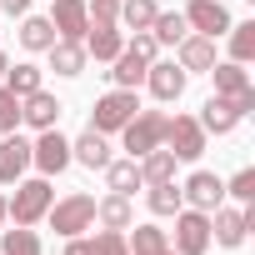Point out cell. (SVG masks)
<instances>
[{
  "instance_id": "cell-1",
  "label": "cell",
  "mask_w": 255,
  "mask_h": 255,
  "mask_svg": "<svg viewBox=\"0 0 255 255\" xmlns=\"http://www.w3.org/2000/svg\"><path fill=\"white\" fill-rule=\"evenodd\" d=\"M165 125H170V115L165 110H135L130 120H125V150H130V160H140L145 150H155V145H165Z\"/></svg>"
},
{
  "instance_id": "cell-2",
  "label": "cell",
  "mask_w": 255,
  "mask_h": 255,
  "mask_svg": "<svg viewBox=\"0 0 255 255\" xmlns=\"http://www.w3.org/2000/svg\"><path fill=\"white\" fill-rule=\"evenodd\" d=\"M205 75H215V95L220 100H235L245 115H255V85H250V75H245L240 60H215Z\"/></svg>"
},
{
  "instance_id": "cell-3",
  "label": "cell",
  "mask_w": 255,
  "mask_h": 255,
  "mask_svg": "<svg viewBox=\"0 0 255 255\" xmlns=\"http://www.w3.org/2000/svg\"><path fill=\"white\" fill-rule=\"evenodd\" d=\"M50 195H55V190H50V175H40V180H20L15 195L5 200V210H10L15 225H35V220L50 210Z\"/></svg>"
},
{
  "instance_id": "cell-4",
  "label": "cell",
  "mask_w": 255,
  "mask_h": 255,
  "mask_svg": "<svg viewBox=\"0 0 255 255\" xmlns=\"http://www.w3.org/2000/svg\"><path fill=\"white\" fill-rule=\"evenodd\" d=\"M135 110H140L135 90H110V95H100V100H95L90 130H100V135H115V130H125V120H130Z\"/></svg>"
},
{
  "instance_id": "cell-5",
  "label": "cell",
  "mask_w": 255,
  "mask_h": 255,
  "mask_svg": "<svg viewBox=\"0 0 255 255\" xmlns=\"http://www.w3.org/2000/svg\"><path fill=\"white\" fill-rule=\"evenodd\" d=\"M170 250H175V255H205V250H210V215L180 205V210H175V245H170Z\"/></svg>"
},
{
  "instance_id": "cell-6",
  "label": "cell",
  "mask_w": 255,
  "mask_h": 255,
  "mask_svg": "<svg viewBox=\"0 0 255 255\" xmlns=\"http://www.w3.org/2000/svg\"><path fill=\"white\" fill-rule=\"evenodd\" d=\"M45 215H50V230L70 240V235H80V230H90V225H95V200L75 190V195H65V200H60L55 210H45Z\"/></svg>"
},
{
  "instance_id": "cell-7",
  "label": "cell",
  "mask_w": 255,
  "mask_h": 255,
  "mask_svg": "<svg viewBox=\"0 0 255 255\" xmlns=\"http://www.w3.org/2000/svg\"><path fill=\"white\" fill-rule=\"evenodd\" d=\"M165 150H170L175 160H200V155H205V130H200L195 115H170V125H165Z\"/></svg>"
},
{
  "instance_id": "cell-8",
  "label": "cell",
  "mask_w": 255,
  "mask_h": 255,
  "mask_svg": "<svg viewBox=\"0 0 255 255\" xmlns=\"http://www.w3.org/2000/svg\"><path fill=\"white\" fill-rule=\"evenodd\" d=\"M250 225H255V215H250V210H225V205H215V210H210V240H215V245H225V250L245 245Z\"/></svg>"
},
{
  "instance_id": "cell-9",
  "label": "cell",
  "mask_w": 255,
  "mask_h": 255,
  "mask_svg": "<svg viewBox=\"0 0 255 255\" xmlns=\"http://www.w3.org/2000/svg\"><path fill=\"white\" fill-rule=\"evenodd\" d=\"M180 15H185V25H190L195 35H210V40H215V35H225V30L235 25V20H230V10L220 5V0H190Z\"/></svg>"
},
{
  "instance_id": "cell-10",
  "label": "cell",
  "mask_w": 255,
  "mask_h": 255,
  "mask_svg": "<svg viewBox=\"0 0 255 255\" xmlns=\"http://www.w3.org/2000/svg\"><path fill=\"white\" fill-rule=\"evenodd\" d=\"M30 165H40V175H60L65 165H70V140L55 130H40V140L30 145Z\"/></svg>"
},
{
  "instance_id": "cell-11",
  "label": "cell",
  "mask_w": 255,
  "mask_h": 255,
  "mask_svg": "<svg viewBox=\"0 0 255 255\" xmlns=\"http://www.w3.org/2000/svg\"><path fill=\"white\" fill-rule=\"evenodd\" d=\"M185 80H190V75H185L175 60H150V65H145V85H150V95L165 100V105L185 95Z\"/></svg>"
},
{
  "instance_id": "cell-12",
  "label": "cell",
  "mask_w": 255,
  "mask_h": 255,
  "mask_svg": "<svg viewBox=\"0 0 255 255\" xmlns=\"http://www.w3.org/2000/svg\"><path fill=\"white\" fill-rule=\"evenodd\" d=\"M180 200H185L190 210H205V215H210V210L225 200V180H220V175H210V170H195V175L180 185Z\"/></svg>"
},
{
  "instance_id": "cell-13",
  "label": "cell",
  "mask_w": 255,
  "mask_h": 255,
  "mask_svg": "<svg viewBox=\"0 0 255 255\" xmlns=\"http://www.w3.org/2000/svg\"><path fill=\"white\" fill-rule=\"evenodd\" d=\"M50 25H55L60 40H85V30H90V5H85V0H55V5H50Z\"/></svg>"
},
{
  "instance_id": "cell-14",
  "label": "cell",
  "mask_w": 255,
  "mask_h": 255,
  "mask_svg": "<svg viewBox=\"0 0 255 255\" xmlns=\"http://www.w3.org/2000/svg\"><path fill=\"white\" fill-rule=\"evenodd\" d=\"M195 120H200V130H205V135H230L235 125L245 120V110H240L235 100H220V95H210V100L200 105V115H195Z\"/></svg>"
},
{
  "instance_id": "cell-15",
  "label": "cell",
  "mask_w": 255,
  "mask_h": 255,
  "mask_svg": "<svg viewBox=\"0 0 255 255\" xmlns=\"http://www.w3.org/2000/svg\"><path fill=\"white\" fill-rule=\"evenodd\" d=\"M30 170V140L25 135H0V185H15Z\"/></svg>"
},
{
  "instance_id": "cell-16",
  "label": "cell",
  "mask_w": 255,
  "mask_h": 255,
  "mask_svg": "<svg viewBox=\"0 0 255 255\" xmlns=\"http://www.w3.org/2000/svg\"><path fill=\"white\" fill-rule=\"evenodd\" d=\"M60 110H65V105H60L45 85H40L35 95H25V100H20V120H25V125H35V130H50V125L60 120Z\"/></svg>"
},
{
  "instance_id": "cell-17",
  "label": "cell",
  "mask_w": 255,
  "mask_h": 255,
  "mask_svg": "<svg viewBox=\"0 0 255 255\" xmlns=\"http://www.w3.org/2000/svg\"><path fill=\"white\" fill-rule=\"evenodd\" d=\"M175 50H180V60H175V65H180L185 75H200V70H210V65H215V40H210V35H185Z\"/></svg>"
},
{
  "instance_id": "cell-18",
  "label": "cell",
  "mask_w": 255,
  "mask_h": 255,
  "mask_svg": "<svg viewBox=\"0 0 255 255\" xmlns=\"http://www.w3.org/2000/svg\"><path fill=\"white\" fill-rule=\"evenodd\" d=\"M80 45H85V55H95V60H115V55L125 50V35H120V25H90Z\"/></svg>"
},
{
  "instance_id": "cell-19",
  "label": "cell",
  "mask_w": 255,
  "mask_h": 255,
  "mask_svg": "<svg viewBox=\"0 0 255 255\" xmlns=\"http://www.w3.org/2000/svg\"><path fill=\"white\" fill-rule=\"evenodd\" d=\"M70 160H80L85 170H105V165H110V145H105V135H100V130H85L80 140H70Z\"/></svg>"
},
{
  "instance_id": "cell-20",
  "label": "cell",
  "mask_w": 255,
  "mask_h": 255,
  "mask_svg": "<svg viewBox=\"0 0 255 255\" xmlns=\"http://www.w3.org/2000/svg\"><path fill=\"white\" fill-rule=\"evenodd\" d=\"M110 65H115V70H110V80H115V90H135V85L145 80V65H150V60H145V55H135L130 45H125V50H120V55H115Z\"/></svg>"
},
{
  "instance_id": "cell-21",
  "label": "cell",
  "mask_w": 255,
  "mask_h": 255,
  "mask_svg": "<svg viewBox=\"0 0 255 255\" xmlns=\"http://www.w3.org/2000/svg\"><path fill=\"white\" fill-rule=\"evenodd\" d=\"M95 220H100L105 230H130V225H135V210H130V195H115V190H110V195H105V200L95 205Z\"/></svg>"
},
{
  "instance_id": "cell-22",
  "label": "cell",
  "mask_w": 255,
  "mask_h": 255,
  "mask_svg": "<svg viewBox=\"0 0 255 255\" xmlns=\"http://www.w3.org/2000/svg\"><path fill=\"white\" fill-rule=\"evenodd\" d=\"M45 55H50V70H55V75H80V70H85V60H90L80 40H55Z\"/></svg>"
},
{
  "instance_id": "cell-23",
  "label": "cell",
  "mask_w": 255,
  "mask_h": 255,
  "mask_svg": "<svg viewBox=\"0 0 255 255\" xmlns=\"http://www.w3.org/2000/svg\"><path fill=\"white\" fill-rule=\"evenodd\" d=\"M150 35H155V45H180V40L190 35V25H185V15H180V10H155Z\"/></svg>"
},
{
  "instance_id": "cell-24",
  "label": "cell",
  "mask_w": 255,
  "mask_h": 255,
  "mask_svg": "<svg viewBox=\"0 0 255 255\" xmlns=\"http://www.w3.org/2000/svg\"><path fill=\"white\" fill-rule=\"evenodd\" d=\"M135 165H140V180H145V185H155V180H175V155H170L165 145L145 150V155H140Z\"/></svg>"
},
{
  "instance_id": "cell-25",
  "label": "cell",
  "mask_w": 255,
  "mask_h": 255,
  "mask_svg": "<svg viewBox=\"0 0 255 255\" xmlns=\"http://www.w3.org/2000/svg\"><path fill=\"white\" fill-rule=\"evenodd\" d=\"M125 245H130V255H175L160 225H135V235L125 240Z\"/></svg>"
},
{
  "instance_id": "cell-26",
  "label": "cell",
  "mask_w": 255,
  "mask_h": 255,
  "mask_svg": "<svg viewBox=\"0 0 255 255\" xmlns=\"http://www.w3.org/2000/svg\"><path fill=\"white\" fill-rule=\"evenodd\" d=\"M60 35H55V25H50V15H25V25H20V45L25 50H50Z\"/></svg>"
},
{
  "instance_id": "cell-27",
  "label": "cell",
  "mask_w": 255,
  "mask_h": 255,
  "mask_svg": "<svg viewBox=\"0 0 255 255\" xmlns=\"http://www.w3.org/2000/svg\"><path fill=\"white\" fill-rule=\"evenodd\" d=\"M105 180H110V190H115V195H135V190L145 185L135 160H110V165H105Z\"/></svg>"
},
{
  "instance_id": "cell-28",
  "label": "cell",
  "mask_w": 255,
  "mask_h": 255,
  "mask_svg": "<svg viewBox=\"0 0 255 255\" xmlns=\"http://www.w3.org/2000/svg\"><path fill=\"white\" fill-rule=\"evenodd\" d=\"M155 0H120V10H115V20L125 25V30H150V20H155Z\"/></svg>"
},
{
  "instance_id": "cell-29",
  "label": "cell",
  "mask_w": 255,
  "mask_h": 255,
  "mask_svg": "<svg viewBox=\"0 0 255 255\" xmlns=\"http://www.w3.org/2000/svg\"><path fill=\"white\" fill-rule=\"evenodd\" d=\"M0 255H40V240L30 225H10L0 230Z\"/></svg>"
},
{
  "instance_id": "cell-30",
  "label": "cell",
  "mask_w": 255,
  "mask_h": 255,
  "mask_svg": "<svg viewBox=\"0 0 255 255\" xmlns=\"http://www.w3.org/2000/svg\"><path fill=\"white\" fill-rule=\"evenodd\" d=\"M5 90H10V95H20V100H25V95H35V90H40V65H30V60L10 65V70H5Z\"/></svg>"
},
{
  "instance_id": "cell-31",
  "label": "cell",
  "mask_w": 255,
  "mask_h": 255,
  "mask_svg": "<svg viewBox=\"0 0 255 255\" xmlns=\"http://www.w3.org/2000/svg\"><path fill=\"white\" fill-rule=\"evenodd\" d=\"M145 205H150V215H175L185 200H180V185L175 180H155L150 195H145Z\"/></svg>"
},
{
  "instance_id": "cell-32",
  "label": "cell",
  "mask_w": 255,
  "mask_h": 255,
  "mask_svg": "<svg viewBox=\"0 0 255 255\" xmlns=\"http://www.w3.org/2000/svg\"><path fill=\"white\" fill-rule=\"evenodd\" d=\"M230 35V60H255V20H240V25H230L225 30Z\"/></svg>"
},
{
  "instance_id": "cell-33",
  "label": "cell",
  "mask_w": 255,
  "mask_h": 255,
  "mask_svg": "<svg viewBox=\"0 0 255 255\" xmlns=\"http://www.w3.org/2000/svg\"><path fill=\"white\" fill-rule=\"evenodd\" d=\"M15 125H20V95H10L0 85V135H10Z\"/></svg>"
},
{
  "instance_id": "cell-34",
  "label": "cell",
  "mask_w": 255,
  "mask_h": 255,
  "mask_svg": "<svg viewBox=\"0 0 255 255\" xmlns=\"http://www.w3.org/2000/svg\"><path fill=\"white\" fill-rule=\"evenodd\" d=\"M225 195H235L240 205H250V200H255V170H250V165H245V170H235V180L225 185Z\"/></svg>"
},
{
  "instance_id": "cell-35",
  "label": "cell",
  "mask_w": 255,
  "mask_h": 255,
  "mask_svg": "<svg viewBox=\"0 0 255 255\" xmlns=\"http://www.w3.org/2000/svg\"><path fill=\"white\" fill-rule=\"evenodd\" d=\"M95 255H130L125 230H100V235H95Z\"/></svg>"
},
{
  "instance_id": "cell-36",
  "label": "cell",
  "mask_w": 255,
  "mask_h": 255,
  "mask_svg": "<svg viewBox=\"0 0 255 255\" xmlns=\"http://www.w3.org/2000/svg\"><path fill=\"white\" fill-rule=\"evenodd\" d=\"M115 10H120V0H90V25H120Z\"/></svg>"
},
{
  "instance_id": "cell-37",
  "label": "cell",
  "mask_w": 255,
  "mask_h": 255,
  "mask_svg": "<svg viewBox=\"0 0 255 255\" xmlns=\"http://www.w3.org/2000/svg\"><path fill=\"white\" fill-rule=\"evenodd\" d=\"M130 50H135V55H145V60H155V50H160V45H155V35H150V30H135Z\"/></svg>"
},
{
  "instance_id": "cell-38",
  "label": "cell",
  "mask_w": 255,
  "mask_h": 255,
  "mask_svg": "<svg viewBox=\"0 0 255 255\" xmlns=\"http://www.w3.org/2000/svg\"><path fill=\"white\" fill-rule=\"evenodd\" d=\"M65 255H95V240H80V235H70V240H65Z\"/></svg>"
},
{
  "instance_id": "cell-39",
  "label": "cell",
  "mask_w": 255,
  "mask_h": 255,
  "mask_svg": "<svg viewBox=\"0 0 255 255\" xmlns=\"http://www.w3.org/2000/svg\"><path fill=\"white\" fill-rule=\"evenodd\" d=\"M0 10L5 15H30V0H0Z\"/></svg>"
},
{
  "instance_id": "cell-40",
  "label": "cell",
  "mask_w": 255,
  "mask_h": 255,
  "mask_svg": "<svg viewBox=\"0 0 255 255\" xmlns=\"http://www.w3.org/2000/svg\"><path fill=\"white\" fill-rule=\"evenodd\" d=\"M5 70H10V60H5V50H0V80H5Z\"/></svg>"
},
{
  "instance_id": "cell-41",
  "label": "cell",
  "mask_w": 255,
  "mask_h": 255,
  "mask_svg": "<svg viewBox=\"0 0 255 255\" xmlns=\"http://www.w3.org/2000/svg\"><path fill=\"white\" fill-rule=\"evenodd\" d=\"M10 220V210H5V195H0V225H5Z\"/></svg>"
}]
</instances>
